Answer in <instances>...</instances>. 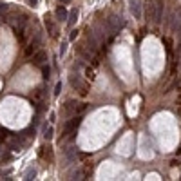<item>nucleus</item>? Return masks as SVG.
I'll return each mask as SVG.
<instances>
[{
  "label": "nucleus",
  "instance_id": "1",
  "mask_svg": "<svg viewBox=\"0 0 181 181\" xmlns=\"http://www.w3.org/2000/svg\"><path fill=\"white\" fill-rule=\"evenodd\" d=\"M105 24H107V27H109L111 36H112V34H118V33L121 31V27H123V18L118 16V15H111V16L107 18Z\"/></svg>",
  "mask_w": 181,
  "mask_h": 181
},
{
  "label": "nucleus",
  "instance_id": "2",
  "mask_svg": "<svg viewBox=\"0 0 181 181\" xmlns=\"http://www.w3.org/2000/svg\"><path fill=\"white\" fill-rule=\"evenodd\" d=\"M80 118H71V120H67L64 125V130H62V138H67V136H71L73 132H75L76 129H78V125H80Z\"/></svg>",
  "mask_w": 181,
  "mask_h": 181
},
{
  "label": "nucleus",
  "instance_id": "3",
  "mask_svg": "<svg viewBox=\"0 0 181 181\" xmlns=\"http://www.w3.org/2000/svg\"><path fill=\"white\" fill-rule=\"evenodd\" d=\"M25 145V138L18 134V136H13V138H7V147L11 150H22Z\"/></svg>",
  "mask_w": 181,
  "mask_h": 181
},
{
  "label": "nucleus",
  "instance_id": "4",
  "mask_svg": "<svg viewBox=\"0 0 181 181\" xmlns=\"http://www.w3.org/2000/svg\"><path fill=\"white\" fill-rule=\"evenodd\" d=\"M42 43V33H34V38L31 40V43H29V47L25 49V54L29 56L31 53H36L38 51V45Z\"/></svg>",
  "mask_w": 181,
  "mask_h": 181
},
{
  "label": "nucleus",
  "instance_id": "5",
  "mask_svg": "<svg viewBox=\"0 0 181 181\" xmlns=\"http://www.w3.org/2000/svg\"><path fill=\"white\" fill-rule=\"evenodd\" d=\"M161 18H163V0H156L154 2V18H152V22L161 24Z\"/></svg>",
  "mask_w": 181,
  "mask_h": 181
},
{
  "label": "nucleus",
  "instance_id": "6",
  "mask_svg": "<svg viewBox=\"0 0 181 181\" xmlns=\"http://www.w3.org/2000/svg\"><path fill=\"white\" fill-rule=\"evenodd\" d=\"M64 156H65V161L67 163H73V161H76V158H78V149L76 147H67V149L64 150Z\"/></svg>",
  "mask_w": 181,
  "mask_h": 181
},
{
  "label": "nucleus",
  "instance_id": "7",
  "mask_svg": "<svg viewBox=\"0 0 181 181\" xmlns=\"http://www.w3.org/2000/svg\"><path fill=\"white\" fill-rule=\"evenodd\" d=\"M45 62H47V53L45 51L40 49V51H36V53L33 54V64L34 65H43Z\"/></svg>",
  "mask_w": 181,
  "mask_h": 181
},
{
  "label": "nucleus",
  "instance_id": "8",
  "mask_svg": "<svg viewBox=\"0 0 181 181\" xmlns=\"http://www.w3.org/2000/svg\"><path fill=\"white\" fill-rule=\"evenodd\" d=\"M69 80H71V85L75 87V89H82V93H85V87L82 84V76L78 75V73H73Z\"/></svg>",
  "mask_w": 181,
  "mask_h": 181
},
{
  "label": "nucleus",
  "instance_id": "9",
  "mask_svg": "<svg viewBox=\"0 0 181 181\" xmlns=\"http://www.w3.org/2000/svg\"><path fill=\"white\" fill-rule=\"evenodd\" d=\"M87 43H89L87 49H89L91 53H96V51H98V38L94 36V33H89V34H87Z\"/></svg>",
  "mask_w": 181,
  "mask_h": 181
},
{
  "label": "nucleus",
  "instance_id": "10",
  "mask_svg": "<svg viewBox=\"0 0 181 181\" xmlns=\"http://www.w3.org/2000/svg\"><path fill=\"white\" fill-rule=\"evenodd\" d=\"M78 105H80V103H76V102H73V100H71V102H67L65 107H64L65 114H67V116H75L76 111H78Z\"/></svg>",
  "mask_w": 181,
  "mask_h": 181
},
{
  "label": "nucleus",
  "instance_id": "11",
  "mask_svg": "<svg viewBox=\"0 0 181 181\" xmlns=\"http://www.w3.org/2000/svg\"><path fill=\"white\" fill-rule=\"evenodd\" d=\"M130 13L134 15V18H141V4H139V0H130Z\"/></svg>",
  "mask_w": 181,
  "mask_h": 181
},
{
  "label": "nucleus",
  "instance_id": "12",
  "mask_svg": "<svg viewBox=\"0 0 181 181\" xmlns=\"http://www.w3.org/2000/svg\"><path fill=\"white\" fill-rule=\"evenodd\" d=\"M54 15H56V18L58 20H65L69 15H67V11H65L64 6H60V7H56V11H54Z\"/></svg>",
  "mask_w": 181,
  "mask_h": 181
},
{
  "label": "nucleus",
  "instance_id": "13",
  "mask_svg": "<svg viewBox=\"0 0 181 181\" xmlns=\"http://www.w3.org/2000/svg\"><path fill=\"white\" fill-rule=\"evenodd\" d=\"M40 156H42L43 160L53 161V152H51V147H42V150H40Z\"/></svg>",
  "mask_w": 181,
  "mask_h": 181
},
{
  "label": "nucleus",
  "instance_id": "14",
  "mask_svg": "<svg viewBox=\"0 0 181 181\" xmlns=\"http://www.w3.org/2000/svg\"><path fill=\"white\" fill-rule=\"evenodd\" d=\"M76 18H78V9H73L69 13V16H67V24H69V25H75Z\"/></svg>",
  "mask_w": 181,
  "mask_h": 181
},
{
  "label": "nucleus",
  "instance_id": "15",
  "mask_svg": "<svg viewBox=\"0 0 181 181\" xmlns=\"http://www.w3.org/2000/svg\"><path fill=\"white\" fill-rule=\"evenodd\" d=\"M78 53L82 54L85 60H89V62H91V58H93V53H91V51H87L85 47H78Z\"/></svg>",
  "mask_w": 181,
  "mask_h": 181
},
{
  "label": "nucleus",
  "instance_id": "16",
  "mask_svg": "<svg viewBox=\"0 0 181 181\" xmlns=\"http://www.w3.org/2000/svg\"><path fill=\"white\" fill-rule=\"evenodd\" d=\"M34 176H36V169H29V170L25 172L24 179H25V181H31V179H34Z\"/></svg>",
  "mask_w": 181,
  "mask_h": 181
},
{
  "label": "nucleus",
  "instance_id": "17",
  "mask_svg": "<svg viewBox=\"0 0 181 181\" xmlns=\"http://www.w3.org/2000/svg\"><path fill=\"white\" fill-rule=\"evenodd\" d=\"M147 16H149L150 20L154 18V2H149L147 4Z\"/></svg>",
  "mask_w": 181,
  "mask_h": 181
},
{
  "label": "nucleus",
  "instance_id": "18",
  "mask_svg": "<svg viewBox=\"0 0 181 181\" xmlns=\"http://www.w3.org/2000/svg\"><path fill=\"white\" fill-rule=\"evenodd\" d=\"M42 75H43L45 80H49V76H51V67H49V65H45V64L42 65Z\"/></svg>",
  "mask_w": 181,
  "mask_h": 181
},
{
  "label": "nucleus",
  "instance_id": "19",
  "mask_svg": "<svg viewBox=\"0 0 181 181\" xmlns=\"http://www.w3.org/2000/svg\"><path fill=\"white\" fill-rule=\"evenodd\" d=\"M82 176H84L82 170H75V172H71V174H69V178H71V179H84Z\"/></svg>",
  "mask_w": 181,
  "mask_h": 181
},
{
  "label": "nucleus",
  "instance_id": "20",
  "mask_svg": "<svg viewBox=\"0 0 181 181\" xmlns=\"http://www.w3.org/2000/svg\"><path fill=\"white\" fill-rule=\"evenodd\" d=\"M43 136H45V139H51V138H53V129H51V127L45 129V130H43Z\"/></svg>",
  "mask_w": 181,
  "mask_h": 181
},
{
  "label": "nucleus",
  "instance_id": "21",
  "mask_svg": "<svg viewBox=\"0 0 181 181\" xmlns=\"http://www.w3.org/2000/svg\"><path fill=\"white\" fill-rule=\"evenodd\" d=\"M60 93H62V82H58L56 87H54V96H58Z\"/></svg>",
  "mask_w": 181,
  "mask_h": 181
},
{
  "label": "nucleus",
  "instance_id": "22",
  "mask_svg": "<svg viewBox=\"0 0 181 181\" xmlns=\"http://www.w3.org/2000/svg\"><path fill=\"white\" fill-rule=\"evenodd\" d=\"M65 51H67V43H62V45H60V56H64L65 54Z\"/></svg>",
  "mask_w": 181,
  "mask_h": 181
},
{
  "label": "nucleus",
  "instance_id": "23",
  "mask_svg": "<svg viewBox=\"0 0 181 181\" xmlns=\"http://www.w3.org/2000/svg\"><path fill=\"white\" fill-rule=\"evenodd\" d=\"M27 2V6H31V7H36L38 6V0H25Z\"/></svg>",
  "mask_w": 181,
  "mask_h": 181
},
{
  "label": "nucleus",
  "instance_id": "24",
  "mask_svg": "<svg viewBox=\"0 0 181 181\" xmlns=\"http://www.w3.org/2000/svg\"><path fill=\"white\" fill-rule=\"evenodd\" d=\"M76 34H78V31H71V34H69V40H76Z\"/></svg>",
  "mask_w": 181,
  "mask_h": 181
},
{
  "label": "nucleus",
  "instance_id": "25",
  "mask_svg": "<svg viewBox=\"0 0 181 181\" xmlns=\"http://www.w3.org/2000/svg\"><path fill=\"white\" fill-rule=\"evenodd\" d=\"M7 9H9V7H7V4H0V13H6Z\"/></svg>",
  "mask_w": 181,
  "mask_h": 181
},
{
  "label": "nucleus",
  "instance_id": "26",
  "mask_svg": "<svg viewBox=\"0 0 181 181\" xmlns=\"http://www.w3.org/2000/svg\"><path fill=\"white\" fill-rule=\"evenodd\" d=\"M176 33H178V38L181 40V18H179V25H178V29H176Z\"/></svg>",
  "mask_w": 181,
  "mask_h": 181
},
{
  "label": "nucleus",
  "instance_id": "27",
  "mask_svg": "<svg viewBox=\"0 0 181 181\" xmlns=\"http://www.w3.org/2000/svg\"><path fill=\"white\" fill-rule=\"evenodd\" d=\"M58 2H62V4H69L71 0H58Z\"/></svg>",
  "mask_w": 181,
  "mask_h": 181
}]
</instances>
